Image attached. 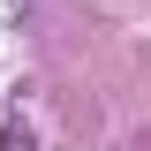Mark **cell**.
I'll list each match as a JSON object with an SVG mask.
<instances>
[{
    "instance_id": "1",
    "label": "cell",
    "mask_w": 151,
    "mask_h": 151,
    "mask_svg": "<svg viewBox=\"0 0 151 151\" xmlns=\"http://www.w3.org/2000/svg\"><path fill=\"white\" fill-rule=\"evenodd\" d=\"M0 151H38V129L30 121H0Z\"/></svg>"
}]
</instances>
